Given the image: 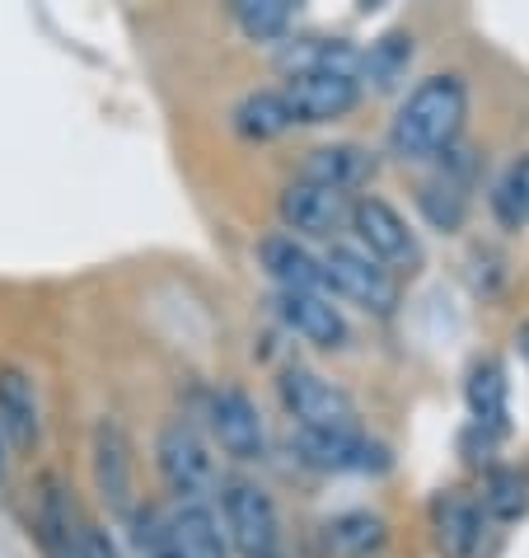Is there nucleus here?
Masks as SVG:
<instances>
[{"label":"nucleus","mask_w":529,"mask_h":558,"mask_svg":"<svg viewBox=\"0 0 529 558\" xmlns=\"http://www.w3.org/2000/svg\"><path fill=\"white\" fill-rule=\"evenodd\" d=\"M464 122H469V81L459 71L427 75L408 89L389 122V150L398 160H441L459 146Z\"/></svg>","instance_id":"f257e3e1"},{"label":"nucleus","mask_w":529,"mask_h":558,"mask_svg":"<svg viewBox=\"0 0 529 558\" xmlns=\"http://www.w3.org/2000/svg\"><path fill=\"white\" fill-rule=\"evenodd\" d=\"M221 525L225 545L239 558H282V511L272 493L254 478H225L221 484Z\"/></svg>","instance_id":"f03ea898"},{"label":"nucleus","mask_w":529,"mask_h":558,"mask_svg":"<svg viewBox=\"0 0 529 558\" xmlns=\"http://www.w3.org/2000/svg\"><path fill=\"white\" fill-rule=\"evenodd\" d=\"M276 395H282V409L291 413L295 432H356L361 427L356 399L309 366H286L282 380H276Z\"/></svg>","instance_id":"7ed1b4c3"},{"label":"nucleus","mask_w":529,"mask_h":558,"mask_svg":"<svg viewBox=\"0 0 529 558\" xmlns=\"http://www.w3.org/2000/svg\"><path fill=\"white\" fill-rule=\"evenodd\" d=\"M352 230L361 240V254L376 258L389 272H417L422 268V244H417V230L408 226L394 203H384L380 193H366L352 203Z\"/></svg>","instance_id":"20e7f679"},{"label":"nucleus","mask_w":529,"mask_h":558,"mask_svg":"<svg viewBox=\"0 0 529 558\" xmlns=\"http://www.w3.org/2000/svg\"><path fill=\"white\" fill-rule=\"evenodd\" d=\"M155 464H160V478L169 484L179 502H201L216 488V456L211 446L201 441V432L183 417H169L155 437Z\"/></svg>","instance_id":"39448f33"},{"label":"nucleus","mask_w":529,"mask_h":558,"mask_svg":"<svg viewBox=\"0 0 529 558\" xmlns=\"http://www.w3.org/2000/svg\"><path fill=\"white\" fill-rule=\"evenodd\" d=\"M89 474H95V493L113 517H132L136 511V446L118 417H99L89 432Z\"/></svg>","instance_id":"423d86ee"},{"label":"nucleus","mask_w":529,"mask_h":558,"mask_svg":"<svg viewBox=\"0 0 529 558\" xmlns=\"http://www.w3.org/2000/svg\"><path fill=\"white\" fill-rule=\"evenodd\" d=\"M323 277H329V291L356 301L366 315H394L403 301L398 277L380 268L376 258H366L361 250H352V244H333V250L323 254Z\"/></svg>","instance_id":"0eeeda50"},{"label":"nucleus","mask_w":529,"mask_h":558,"mask_svg":"<svg viewBox=\"0 0 529 558\" xmlns=\"http://www.w3.org/2000/svg\"><path fill=\"white\" fill-rule=\"evenodd\" d=\"M207 423L211 437L221 441V451L239 464H254L268 456V427H262V413L254 404V395L239 390V385H221L207 399Z\"/></svg>","instance_id":"6e6552de"},{"label":"nucleus","mask_w":529,"mask_h":558,"mask_svg":"<svg viewBox=\"0 0 529 558\" xmlns=\"http://www.w3.org/2000/svg\"><path fill=\"white\" fill-rule=\"evenodd\" d=\"M295 446H300V460L323 474H384L394 464L389 446L370 441L361 427L356 432H295Z\"/></svg>","instance_id":"1a4fd4ad"},{"label":"nucleus","mask_w":529,"mask_h":558,"mask_svg":"<svg viewBox=\"0 0 529 558\" xmlns=\"http://www.w3.org/2000/svg\"><path fill=\"white\" fill-rule=\"evenodd\" d=\"M295 122H337L361 104V75L356 71H300L282 89Z\"/></svg>","instance_id":"9d476101"},{"label":"nucleus","mask_w":529,"mask_h":558,"mask_svg":"<svg viewBox=\"0 0 529 558\" xmlns=\"http://www.w3.org/2000/svg\"><path fill=\"white\" fill-rule=\"evenodd\" d=\"M469 189H473V155L469 150H445L441 169L417 189V207L435 230H459L469 216Z\"/></svg>","instance_id":"9b49d317"},{"label":"nucleus","mask_w":529,"mask_h":558,"mask_svg":"<svg viewBox=\"0 0 529 558\" xmlns=\"http://www.w3.org/2000/svg\"><path fill=\"white\" fill-rule=\"evenodd\" d=\"M276 211H282V226L295 230V235H315V240H329L333 230H342V221L352 216V203L333 189H319V183H305L295 179L282 189V203H276Z\"/></svg>","instance_id":"f8f14e48"},{"label":"nucleus","mask_w":529,"mask_h":558,"mask_svg":"<svg viewBox=\"0 0 529 558\" xmlns=\"http://www.w3.org/2000/svg\"><path fill=\"white\" fill-rule=\"evenodd\" d=\"M482 507L473 493H459V488H445L431 498V531H435V549L441 558H478L482 549Z\"/></svg>","instance_id":"ddd939ff"},{"label":"nucleus","mask_w":529,"mask_h":558,"mask_svg":"<svg viewBox=\"0 0 529 558\" xmlns=\"http://www.w3.org/2000/svg\"><path fill=\"white\" fill-rule=\"evenodd\" d=\"M276 319L286 324L295 338H305V343L315 348H347V319H342V310L329 301V296H309V291H276Z\"/></svg>","instance_id":"4468645a"},{"label":"nucleus","mask_w":529,"mask_h":558,"mask_svg":"<svg viewBox=\"0 0 529 558\" xmlns=\"http://www.w3.org/2000/svg\"><path fill=\"white\" fill-rule=\"evenodd\" d=\"M0 432L10 451H28L42 441V399L24 366H0Z\"/></svg>","instance_id":"2eb2a0df"},{"label":"nucleus","mask_w":529,"mask_h":558,"mask_svg":"<svg viewBox=\"0 0 529 558\" xmlns=\"http://www.w3.org/2000/svg\"><path fill=\"white\" fill-rule=\"evenodd\" d=\"M258 263L276 282V291H309V296H329V277H323V258L309 254L295 235H268L258 240Z\"/></svg>","instance_id":"dca6fc26"},{"label":"nucleus","mask_w":529,"mask_h":558,"mask_svg":"<svg viewBox=\"0 0 529 558\" xmlns=\"http://www.w3.org/2000/svg\"><path fill=\"white\" fill-rule=\"evenodd\" d=\"M464 404H469L473 417V432L482 437H502L506 432V417H510V380H506V366L496 356H478L469 380H464Z\"/></svg>","instance_id":"f3484780"},{"label":"nucleus","mask_w":529,"mask_h":558,"mask_svg":"<svg viewBox=\"0 0 529 558\" xmlns=\"http://www.w3.org/2000/svg\"><path fill=\"white\" fill-rule=\"evenodd\" d=\"M38 539L42 549H48V558H75V545H81V517H75V498L71 488L61 484L57 474H42L38 478Z\"/></svg>","instance_id":"a211bd4d"},{"label":"nucleus","mask_w":529,"mask_h":558,"mask_svg":"<svg viewBox=\"0 0 529 558\" xmlns=\"http://www.w3.org/2000/svg\"><path fill=\"white\" fill-rule=\"evenodd\" d=\"M370 174H376V150H366L356 142H333V146L309 150V160L300 169L305 183H319V189H333L342 197L352 189H361Z\"/></svg>","instance_id":"6ab92c4d"},{"label":"nucleus","mask_w":529,"mask_h":558,"mask_svg":"<svg viewBox=\"0 0 529 558\" xmlns=\"http://www.w3.org/2000/svg\"><path fill=\"white\" fill-rule=\"evenodd\" d=\"M169 539H174V558H230L221 517L207 502H179L169 511Z\"/></svg>","instance_id":"aec40b11"},{"label":"nucleus","mask_w":529,"mask_h":558,"mask_svg":"<svg viewBox=\"0 0 529 558\" xmlns=\"http://www.w3.org/2000/svg\"><path fill=\"white\" fill-rule=\"evenodd\" d=\"M413 57H417V38L413 28H389V34H380L370 48L361 52V89L370 85L376 95H389V89H398L403 81H408L413 71Z\"/></svg>","instance_id":"412c9836"},{"label":"nucleus","mask_w":529,"mask_h":558,"mask_svg":"<svg viewBox=\"0 0 529 558\" xmlns=\"http://www.w3.org/2000/svg\"><path fill=\"white\" fill-rule=\"evenodd\" d=\"M323 545H329L333 558H380L389 549V521L366 507L337 511V517L323 525Z\"/></svg>","instance_id":"4be33fe9"},{"label":"nucleus","mask_w":529,"mask_h":558,"mask_svg":"<svg viewBox=\"0 0 529 558\" xmlns=\"http://www.w3.org/2000/svg\"><path fill=\"white\" fill-rule=\"evenodd\" d=\"M230 128H235L244 142H272V136L295 128V113H291L282 89H254V95H244L230 108Z\"/></svg>","instance_id":"5701e85b"},{"label":"nucleus","mask_w":529,"mask_h":558,"mask_svg":"<svg viewBox=\"0 0 529 558\" xmlns=\"http://www.w3.org/2000/svg\"><path fill=\"white\" fill-rule=\"evenodd\" d=\"M478 507L488 521H520L529 511V474L516 470V464H492V470L482 474Z\"/></svg>","instance_id":"b1692460"},{"label":"nucleus","mask_w":529,"mask_h":558,"mask_svg":"<svg viewBox=\"0 0 529 558\" xmlns=\"http://www.w3.org/2000/svg\"><path fill=\"white\" fill-rule=\"evenodd\" d=\"M488 207L496 216V226H506V230L529 226V155H516V160L496 174Z\"/></svg>","instance_id":"393cba45"},{"label":"nucleus","mask_w":529,"mask_h":558,"mask_svg":"<svg viewBox=\"0 0 529 558\" xmlns=\"http://www.w3.org/2000/svg\"><path fill=\"white\" fill-rule=\"evenodd\" d=\"M230 20H235L254 43H272L295 24V0H235V5H230Z\"/></svg>","instance_id":"a878e982"},{"label":"nucleus","mask_w":529,"mask_h":558,"mask_svg":"<svg viewBox=\"0 0 529 558\" xmlns=\"http://www.w3.org/2000/svg\"><path fill=\"white\" fill-rule=\"evenodd\" d=\"M132 545L142 558H174V539H169V511L160 507H136L132 511Z\"/></svg>","instance_id":"bb28decb"},{"label":"nucleus","mask_w":529,"mask_h":558,"mask_svg":"<svg viewBox=\"0 0 529 558\" xmlns=\"http://www.w3.org/2000/svg\"><path fill=\"white\" fill-rule=\"evenodd\" d=\"M75 558H122L113 535L103 531V525H85L81 531V545H75Z\"/></svg>","instance_id":"cd10ccee"},{"label":"nucleus","mask_w":529,"mask_h":558,"mask_svg":"<svg viewBox=\"0 0 529 558\" xmlns=\"http://www.w3.org/2000/svg\"><path fill=\"white\" fill-rule=\"evenodd\" d=\"M10 474V441H5V432H0V478Z\"/></svg>","instance_id":"c85d7f7f"},{"label":"nucleus","mask_w":529,"mask_h":558,"mask_svg":"<svg viewBox=\"0 0 529 558\" xmlns=\"http://www.w3.org/2000/svg\"><path fill=\"white\" fill-rule=\"evenodd\" d=\"M516 343H520V352L529 356V324H520V333H516Z\"/></svg>","instance_id":"c756f323"}]
</instances>
